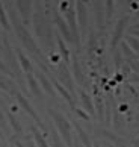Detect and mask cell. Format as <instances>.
Returning a JSON list of instances; mask_svg holds the SVG:
<instances>
[{
	"mask_svg": "<svg viewBox=\"0 0 139 147\" xmlns=\"http://www.w3.org/2000/svg\"><path fill=\"white\" fill-rule=\"evenodd\" d=\"M9 18H11V21H12V26H14V29H15V34H17V36L20 38V41L24 44V47L27 49L29 52L35 53V55H39V50H38V47H36V44H35L33 38H32V35L29 34V30L23 26L21 20L18 18V15L15 14L14 11H11Z\"/></svg>",
	"mask_w": 139,
	"mask_h": 147,
	"instance_id": "obj_1",
	"label": "cell"
},
{
	"mask_svg": "<svg viewBox=\"0 0 139 147\" xmlns=\"http://www.w3.org/2000/svg\"><path fill=\"white\" fill-rule=\"evenodd\" d=\"M49 114H50V117L53 120V123H55L57 132L61 134V137L63 140V143H65V146L67 147H73V127H71V123H70L61 112H57L55 109H50Z\"/></svg>",
	"mask_w": 139,
	"mask_h": 147,
	"instance_id": "obj_2",
	"label": "cell"
},
{
	"mask_svg": "<svg viewBox=\"0 0 139 147\" xmlns=\"http://www.w3.org/2000/svg\"><path fill=\"white\" fill-rule=\"evenodd\" d=\"M63 14H65L67 23H68L70 30H71V35H73V44H76L77 47H80V32H79V24H77L76 11L73 9V6H70Z\"/></svg>",
	"mask_w": 139,
	"mask_h": 147,
	"instance_id": "obj_3",
	"label": "cell"
},
{
	"mask_svg": "<svg viewBox=\"0 0 139 147\" xmlns=\"http://www.w3.org/2000/svg\"><path fill=\"white\" fill-rule=\"evenodd\" d=\"M127 23H129V15L121 17L118 21H116V24L114 28V34H112V40H110V49L112 50H115L116 46L121 42V38L124 36V30L127 28Z\"/></svg>",
	"mask_w": 139,
	"mask_h": 147,
	"instance_id": "obj_4",
	"label": "cell"
},
{
	"mask_svg": "<svg viewBox=\"0 0 139 147\" xmlns=\"http://www.w3.org/2000/svg\"><path fill=\"white\" fill-rule=\"evenodd\" d=\"M76 17H77V24L79 28L82 29V32L86 30V26H88V9H86V5H85V0H77L76 3Z\"/></svg>",
	"mask_w": 139,
	"mask_h": 147,
	"instance_id": "obj_5",
	"label": "cell"
},
{
	"mask_svg": "<svg viewBox=\"0 0 139 147\" xmlns=\"http://www.w3.org/2000/svg\"><path fill=\"white\" fill-rule=\"evenodd\" d=\"M15 5H17V11L23 18L24 24H29L32 15V0H15Z\"/></svg>",
	"mask_w": 139,
	"mask_h": 147,
	"instance_id": "obj_6",
	"label": "cell"
},
{
	"mask_svg": "<svg viewBox=\"0 0 139 147\" xmlns=\"http://www.w3.org/2000/svg\"><path fill=\"white\" fill-rule=\"evenodd\" d=\"M55 24L57 26V29L61 32V36L67 42H73V35H71V30H70V26L67 23V20H63L61 17L59 12L55 14Z\"/></svg>",
	"mask_w": 139,
	"mask_h": 147,
	"instance_id": "obj_7",
	"label": "cell"
},
{
	"mask_svg": "<svg viewBox=\"0 0 139 147\" xmlns=\"http://www.w3.org/2000/svg\"><path fill=\"white\" fill-rule=\"evenodd\" d=\"M17 100H18V103H20V105L24 108V111L27 112L29 115H30V117H32V118H33L35 121H36V124H38V126H39L41 129H44V124H42V121H41L39 115L36 114V111L33 109V108H32V105L29 103V100L26 99V97H24L23 94H20V92H17Z\"/></svg>",
	"mask_w": 139,
	"mask_h": 147,
	"instance_id": "obj_8",
	"label": "cell"
},
{
	"mask_svg": "<svg viewBox=\"0 0 139 147\" xmlns=\"http://www.w3.org/2000/svg\"><path fill=\"white\" fill-rule=\"evenodd\" d=\"M53 84H55V86H56V90L59 91V94L63 97V99H65L68 103H70V106H76V100L73 99V96H71V92H70L65 86L63 85H61L59 82H57V80H53Z\"/></svg>",
	"mask_w": 139,
	"mask_h": 147,
	"instance_id": "obj_9",
	"label": "cell"
},
{
	"mask_svg": "<svg viewBox=\"0 0 139 147\" xmlns=\"http://www.w3.org/2000/svg\"><path fill=\"white\" fill-rule=\"evenodd\" d=\"M74 127H76V132H77V135H79L80 144H82L83 147H92V141H91L89 135L83 130V127L80 126V124H74Z\"/></svg>",
	"mask_w": 139,
	"mask_h": 147,
	"instance_id": "obj_10",
	"label": "cell"
},
{
	"mask_svg": "<svg viewBox=\"0 0 139 147\" xmlns=\"http://www.w3.org/2000/svg\"><path fill=\"white\" fill-rule=\"evenodd\" d=\"M56 44L59 47V55L63 58V61L65 62H70V50L65 44V40L61 36V35H56Z\"/></svg>",
	"mask_w": 139,
	"mask_h": 147,
	"instance_id": "obj_11",
	"label": "cell"
},
{
	"mask_svg": "<svg viewBox=\"0 0 139 147\" xmlns=\"http://www.w3.org/2000/svg\"><path fill=\"white\" fill-rule=\"evenodd\" d=\"M80 102H82V106L83 109L86 111L89 115H94L95 111H94V105H92V100H91V97L86 94V92L80 91Z\"/></svg>",
	"mask_w": 139,
	"mask_h": 147,
	"instance_id": "obj_12",
	"label": "cell"
},
{
	"mask_svg": "<svg viewBox=\"0 0 139 147\" xmlns=\"http://www.w3.org/2000/svg\"><path fill=\"white\" fill-rule=\"evenodd\" d=\"M17 56H18V61H20V65H21V68H23V71L27 73V74L32 73V64L29 61V58L26 56L20 49H17Z\"/></svg>",
	"mask_w": 139,
	"mask_h": 147,
	"instance_id": "obj_13",
	"label": "cell"
},
{
	"mask_svg": "<svg viewBox=\"0 0 139 147\" xmlns=\"http://www.w3.org/2000/svg\"><path fill=\"white\" fill-rule=\"evenodd\" d=\"M27 82H29V86H30V91H32V94L36 96V97H41V86L38 85V82H36V79L32 76V73L27 74Z\"/></svg>",
	"mask_w": 139,
	"mask_h": 147,
	"instance_id": "obj_14",
	"label": "cell"
},
{
	"mask_svg": "<svg viewBox=\"0 0 139 147\" xmlns=\"http://www.w3.org/2000/svg\"><path fill=\"white\" fill-rule=\"evenodd\" d=\"M38 79H39V82H41V86H42V90H44L47 94H50L51 97H55V90H53V86H51V84L49 82V79L45 78L42 73H39L38 74Z\"/></svg>",
	"mask_w": 139,
	"mask_h": 147,
	"instance_id": "obj_15",
	"label": "cell"
},
{
	"mask_svg": "<svg viewBox=\"0 0 139 147\" xmlns=\"http://www.w3.org/2000/svg\"><path fill=\"white\" fill-rule=\"evenodd\" d=\"M32 132H33V141H35L36 147H49V143L45 141L44 135H42L38 129H36V127H32Z\"/></svg>",
	"mask_w": 139,
	"mask_h": 147,
	"instance_id": "obj_16",
	"label": "cell"
},
{
	"mask_svg": "<svg viewBox=\"0 0 139 147\" xmlns=\"http://www.w3.org/2000/svg\"><path fill=\"white\" fill-rule=\"evenodd\" d=\"M114 11H115V0H104V15L108 23L114 15Z\"/></svg>",
	"mask_w": 139,
	"mask_h": 147,
	"instance_id": "obj_17",
	"label": "cell"
},
{
	"mask_svg": "<svg viewBox=\"0 0 139 147\" xmlns=\"http://www.w3.org/2000/svg\"><path fill=\"white\" fill-rule=\"evenodd\" d=\"M73 71H74V76H76V79H77V82L82 85L83 84V74H82V70H80V65L77 62V59L76 58H73Z\"/></svg>",
	"mask_w": 139,
	"mask_h": 147,
	"instance_id": "obj_18",
	"label": "cell"
},
{
	"mask_svg": "<svg viewBox=\"0 0 139 147\" xmlns=\"http://www.w3.org/2000/svg\"><path fill=\"white\" fill-rule=\"evenodd\" d=\"M0 24H2V28L5 30H9L11 26H9V18H8V14L6 11H5V8L0 5Z\"/></svg>",
	"mask_w": 139,
	"mask_h": 147,
	"instance_id": "obj_19",
	"label": "cell"
},
{
	"mask_svg": "<svg viewBox=\"0 0 139 147\" xmlns=\"http://www.w3.org/2000/svg\"><path fill=\"white\" fill-rule=\"evenodd\" d=\"M126 42L129 44V47L132 49L135 53H138L139 55V38H136V36H133V35H129L126 38Z\"/></svg>",
	"mask_w": 139,
	"mask_h": 147,
	"instance_id": "obj_20",
	"label": "cell"
},
{
	"mask_svg": "<svg viewBox=\"0 0 139 147\" xmlns=\"http://www.w3.org/2000/svg\"><path fill=\"white\" fill-rule=\"evenodd\" d=\"M8 120H9V124H11V126H12V129H14V132L15 134H21V130H23V129H21V124L17 121V118H15L14 115H12V114H8Z\"/></svg>",
	"mask_w": 139,
	"mask_h": 147,
	"instance_id": "obj_21",
	"label": "cell"
},
{
	"mask_svg": "<svg viewBox=\"0 0 139 147\" xmlns=\"http://www.w3.org/2000/svg\"><path fill=\"white\" fill-rule=\"evenodd\" d=\"M51 147H65V143L59 138L56 130H51Z\"/></svg>",
	"mask_w": 139,
	"mask_h": 147,
	"instance_id": "obj_22",
	"label": "cell"
},
{
	"mask_svg": "<svg viewBox=\"0 0 139 147\" xmlns=\"http://www.w3.org/2000/svg\"><path fill=\"white\" fill-rule=\"evenodd\" d=\"M0 129L8 130V123H6V120H5V115L2 114V111H0Z\"/></svg>",
	"mask_w": 139,
	"mask_h": 147,
	"instance_id": "obj_23",
	"label": "cell"
},
{
	"mask_svg": "<svg viewBox=\"0 0 139 147\" xmlns=\"http://www.w3.org/2000/svg\"><path fill=\"white\" fill-rule=\"evenodd\" d=\"M26 147H36L35 141H32L30 138H27V141H26Z\"/></svg>",
	"mask_w": 139,
	"mask_h": 147,
	"instance_id": "obj_24",
	"label": "cell"
},
{
	"mask_svg": "<svg viewBox=\"0 0 139 147\" xmlns=\"http://www.w3.org/2000/svg\"><path fill=\"white\" fill-rule=\"evenodd\" d=\"M130 35L139 38V29H132V30H130Z\"/></svg>",
	"mask_w": 139,
	"mask_h": 147,
	"instance_id": "obj_25",
	"label": "cell"
},
{
	"mask_svg": "<svg viewBox=\"0 0 139 147\" xmlns=\"http://www.w3.org/2000/svg\"><path fill=\"white\" fill-rule=\"evenodd\" d=\"M0 70H2V71H6V73H9V71H8V68H6V65H5L2 61H0Z\"/></svg>",
	"mask_w": 139,
	"mask_h": 147,
	"instance_id": "obj_26",
	"label": "cell"
},
{
	"mask_svg": "<svg viewBox=\"0 0 139 147\" xmlns=\"http://www.w3.org/2000/svg\"><path fill=\"white\" fill-rule=\"evenodd\" d=\"M14 146H15V147H24V144L21 143V141H17V140L14 141Z\"/></svg>",
	"mask_w": 139,
	"mask_h": 147,
	"instance_id": "obj_27",
	"label": "cell"
},
{
	"mask_svg": "<svg viewBox=\"0 0 139 147\" xmlns=\"http://www.w3.org/2000/svg\"><path fill=\"white\" fill-rule=\"evenodd\" d=\"M44 3H45V8L49 9L50 8V0H44Z\"/></svg>",
	"mask_w": 139,
	"mask_h": 147,
	"instance_id": "obj_28",
	"label": "cell"
},
{
	"mask_svg": "<svg viewBox=\"0 0 139 147\" xmlns=\"http://www.w3.org/2000/svg\"><path fill=\"white\" fill-rule=\"evenodd\" d=\"M132 29H139V21H138V23H135V24H133V28Z\"/></svg>",
	"mask_w": 139,
	"mask_h": 147,
	"instance_id": "obj_29",
	"label": "cell"
},
{
	"mask_svg": "<svg viewBox=\"0 0 139 147\" xmlns=\"http://www.w3.org/2000/svg\"><path fill=\"white\" fill-rule=\"evenodd\" d=\"M135 17H136V18L139 20V11H136V14H135Z\"/></svg>",
	"mask_w": 139,
	"mask_h": 147,
	"instance_id": "obj_30",
	"label": "cell"
},
{
	"mask_svg": "<svg viewBox=\"0 0 139 147\" xmlns=\"http://www.w3.org/2000/svg\"><path fill=\"white\" fill-rule=\"evenodd\" d=\"M92 147H100V144H98V143H94V144H92Z\"/></svg>",
	"mask_w": 139,
	"mask_h": 147,
	"instance_id": "obj_31",
	"label": "cell"
},
{
	"mask_svg": "<svg viewBox=\"0 0 139 147\" xmlns=\"http://www.w3.org/2000/svg\"><path fill=\"white\" fill-rule=\"evenodd\" d=\"M68 3H70V5H71V6H73V0H68Z\"/></svg>",
	"mask_w": 139,
	"mask_h": 147,
	"instance_id": "obj_32",
	"label": "cell"
},
{
	"mask_svg": "<svg viewBox=\"0 0 139 147\" xmlns=\"http://www.w3.org/2000/svg\"><path fill=\"white\" fill-rule=\"evenodd\" d=\"M0 137H2V129H0Z\"/></svg>",
	"mask_w": 139,
	"mask_h": 147,
	"instance_id": "obj_33",
	"label": "cell"
}]
</instances>
